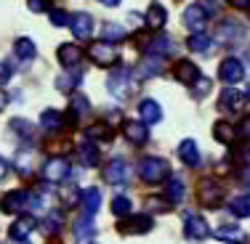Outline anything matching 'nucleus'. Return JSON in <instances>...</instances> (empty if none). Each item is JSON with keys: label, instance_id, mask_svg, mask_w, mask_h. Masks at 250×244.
<instances>
[{"label": "nucleus", "instance_id": "obj_25", "mask_svg": "<svg viewBox=\"0 0 250 244\" xmlns=\"http://www.w3.org/2000/svg\"><path fill=\"white\" fill-rule=\"evenodd\" d=\"M14 51H16V58H21L24 64L35 61V56H38V48H35V43L29 38H19V40H16Z\"/></svg>", "mask_w": 250, "mask_h": 244}, {"label": "nucleus", "instance_id": "obj_52", "mask_svg": "<svg viewBox=\"0 0 250 244\" xmlns=\"http://www.w3.org/2000/svg\"><path fill=\"white\" fill-rule=\"evenodd\" d=\"M11 244H29L27 239H21V242H16V239H11Z\"/></svg>", "mask_w": 250, "mask_h": 244}, {"label": "nucleus", "instance_id": "obj_44", "mask_svg": "<svg viewBox=\"0 0 250 244\" xmlns=\"http://www.w3.org/2000/svg\"><path fill=\"white\" fill-rule=\"evenodd\" d=\"M234 178H237V183H242V186H250V162L240 165V168L234 170Z\"/></svg>", "mask_w": 250, "mask_h": 244}, {"label": "nucleus", "instance_id": "obj_1", "mask_svg": "<svg viewBox=\"0 0 250 244\" xmlns=\"http://www.w3.org/2000/svg\"><path fill=\"white\" fill-rule=\"evenodd\" d=\"M139 175H141V181H144V183L157 186V183L168 181L170 162H168V159H163V157H146V159H141V165H139Z\"/></svg>", "mask_w": 250, "mask_h": 244}, {"label": "nucleus", "instance_id": "obj_11", "mask_svg": "<svg viewBox=\"0 0 250 244\" xmlns=\"http://www.w3.org/2000/svg\"><path fill=\"white\" fill-rule=\"evenodd\" d=\"M123 133H125V138H128L133 146H141V144L149 141V128H146L144 120H128L123 125Z\"/></svg>", "mask_w": 250, "mask_h": 244}, {"label": "nucleus", "instance_id": "obj_13", "mask_svg": "<svg viewBox=\"0 0 250 244\" xmlns=\"http://www.w3.org/2000/svg\"><path fill=\"white\" fill-rule=\"evenodd\" d=\"M130 170H128V162L125 159H112V162H106L104 168V181L112 183V186H120V183L128 181Z\"/></svg>", "mask_w": 250, "mask_h": 244}, {"label": "nucleus", "instance_id": "obj_15", "mask_svg": "<svg viewBox=\"0 0 250 244\" xmlns=\"http://www.w3.org/2000/svg\"><path fill=\"white\" fill-rule=\"evenodd\" d=\"M205 21H208V14H205V8H202V3H194L184 11V24L189 29H194V32H202Z\"/></svg>", "mask_w": 250, "mask_h": 244}, {"label": "nucleus", "instance_id": "obj_46", "mask_svg": "<svg viewBox=\"0 0 250 244\" xmlns=\"http://www.w3.org/2000/svg\"><path fill=\"white\" fill-rule=\"evenodd\" d=\"M27 5L32 14H45L51 8V0H27Z\"/></svg>", "mask_w": 250, "mask_h": 244}, {"label": "nucleus", "instance_id": "obj_28", "mask_svg": "<svg viewBox=\"0 0 250 244\" xmlns=\"http://www.w3.org/2000/svg\"><path fill=\"white\" fill-rule=\"evenodd\" d=\"M59 199H62V205L67 207V210H72V207L80 205L83 191L75 186V183H67V186H62V191H59Z\"/></svg>", "mask_w": 250, "mask_h": 244}, {"label": "nucleus", "instance_id": "obj_41", "mask_svg": "<svg viewBox=\"0 0 250 244\" xmlns=\"http://www.w3.org/2000/svg\"><path fill=\"white\" fill-rule=\"evenodd\" d=\"M146 207H149L152 212H168L170 207H173V202L168 199V196H149V199H146Z\"/></svg>", "mask_w": 250, "mask_h": 244}, {"label": "nucleus", "instance_id": "obj_34", "mask_svg": "<svg viewBox=\"0 0 250 244\" xmlns=\"http://www.w3.org/2000/svg\"><path fill=\"white\" fill-rule=\"evenodd\" d=\"M165 21H168V14H165L163 5H152V8L146 11V27L149 29H163Z\"/></svg>", "mask_w": 250, "mask_h": 244}, {"label": "nucleus", "instance_id": "obj_50", "mask_svg": "<svg viewBox=\"0 0 250 244\" xmlns=\"http://www.w3.org/2000/svg\"><path fill=\"white\" fill-rule=\"evenodd\" d=\"M5 104H8V98H5V93H3V91H0V112H3V109H5Z\"/></svg>", "mask_w": 250, "mask_h": 244}, {"label": "nucleus", "instance_id": "obj_2", "mask_svg": "<svg viewBox=\"0 0 250 244\" xmlns=\"http://www.w3.org/2000/svg\"><path fill=\"white\" fill-rule=\"evenodd\" d=\"M106 88H109V93L115 98H120V101H128V96H133V91H136V77L130 69H115V72L109 75V80H106Z\"/></svg>", "mask_w": 250, "mask_h": 244}, {"label": "nucleus", "instance_id": "obj_36", "mask_svg": "<svg viewBox=\"0 0 250 244\" xmlns=\"http://www.w3.org/2000/svg\"><path fill=\"white\" fill-rule=\"evenodd\" d=\"M189 91H192V96L194 98H205V96H210V91H213V80L210 77H197V80L189 85Z\"/></svg>", "mask_w": 250, "mask_h": 244}, {"label": "nucleus", "instance_id": "obj_39", "mask_svg": "<svg viewBox=\"0 0 250 244\" xmlns=\"http://www.w3.org/2000/svg\"><path fill=\"white\" fill-rule=\"evenodd\" d=\"M165 196H168L173 205H178V202L184 199V181H181V178H173V181L165 186Z\"/></svg>", "mask_w": 250, "mask_h": 244}, {"label": "nucleus", "instance_id": "obj_14", "mask_svg": "<svg viewBox=\"0 0 250 244\" xmlns=\"http://www.w3.org/2000/svg\"><path fill=\"white\" fill-rule=\"evenodd\" d=\"M69 29H72V35L77 40H88L93 35V19H91V14H75V16H69Z\"/></svg>", "mask_w": 250, "mask_h": 244}, {"label": "nucleus", "instance_id": "obj_12", "mask_svg": "<svg viewBox=\"0 0 250 244\" xmlns=\"http://www.w3.org/2000/svg\"><path fill=\"white\" fill-rule=\"evenodd\" d=\"M213 138L218 141V144H237V141L242 138V133H240V128L237 125H231L229 120H218L216 125H213Z\"/></svg>", "mask_w": 250, "mask_h": 244}, {"label": "nucleus", "instance_id": "obj_37", "mask_svg": "<svg viewBox=\"0 0 250 244\" xmlns=\"http://www.w3.org/2000/svg\"><path fill=\"white\" fill-rule=\"evenodd\" d=\"M85 138H91V141H112V128L109 125H104V122H99V125H91V128H85Z\"/></svg>", "mask_w": 250, "mask_h": 244}, {"label": "nucleus", "instance_id": "obj_45", "mask_svg": "<svg viewBox=\"0 0 250 244\" xmlns=\"http://www.w3.org/2000/svg\"><path fill=\"white\" fill-rule=\"evenodd\" d=\"M51 24L53 27H69V16L62 8H56V11H51Z\"/></svg>", "mask_w": 250, "mask_h": 244}, {"label": "nucleus", "instance_id": "obj_20", "mask_svg": "<svg viewBox=\"0 0 250 244\" xmlns=\"http://www.w3.org/2000/svg\"><path fill=\"white\" fill-rule=\"evenodd\" d=\"M178 157H181V162L187 165V168H197L200 165V149L194 144L192 138H187L181 146H178Z\"/></svg>", "mask_w": 250, "mask_h": 244}, {"label": "nucleus", "instance_id": "obj_54", "mask_svg": "<svg viewBox=\"0 0 250 244\" xmlns=\"http://www.w3.org/2000/svg\"><path fill=\"white\" fill-rule=\"evenodd\" d=\"M248 11H250V5H248Z\"/></svg>", "mask_w": 250, "mask_h": 244}, {"label": "nucleus", "instance_id": "obj_27", "mask_svg": "<svg viewBox=\"0 0 250 244\" xmlns=\"http://www.w3.org/2000/svg\"><path fill=\"white\" fill-rule=\"evenodd\" d=\"M88 112H91V104H88V98L85 96H80V93H77V96H72V104H69V120L72 122H80L83 117L88 114Z\"/></svg>", "mask_w": 250, "mask_h": 244}, {"label": "nucleus", "instance_id": "obj_47", "mask_svg": "<svg viewBox=\"0 0 250 244\" xmlns=\"http://www.w3.org/2000/svg\"><path fill=\"white\" fill-rule=\"evenodd\" d=\"M8 80H11V69H8V64H0V85H5Z\"/></svg>", "mask_w": 250, "mask_h": 244}, {"label": "nucleus", "instance_id": "obj_16", "mask_svg": "<svg viewBox=\"0 0 250 244\" xmlns=\"http://www.w3.org/2000/svg\"><path fill=\"white\" fill-rule=\"evenodd\" d=\"M32 228H35V218L32 215H19L14 223H11L8 236H11V239H16V242H21V239H27V236L32 234Z\"/></svg>", "mask_w": 250, "mask_h": 244}, {"label": "nucleus", "instance_id": "obj_21", "mask_svg": "<svg viewBox=\"0 0 250 244\" xmlns=\"http://www.w3.org/2000/svg\"><path fill=\"white\" fill-rule=\"evenodd\" d=\"M216 239L221 242H231V244H245V231L240 228V225H218L216 231Z\"/></svg>", "mask_w": 250, "mask_h": 244}, {"label": "nucleus", "instance_id": "obj_7", "mask_svg": "<svg viewBox=\"0 0 250 244\" xmlns=\"http://www.w3.org/2000/svg\"><path fill=\"white\" fill-rule=\"evenodd\" d=\"M184 234H187V239L205 242L208 236H210V225H208V220L200 218V215H187V220H184Z\"/></svg>", "mask_w": 250, "mask_h": 244}, {"label": "nucleus", "instance_id": "obj_30", "mask_svg": "<svg viewBox=\"0 0 250 244\" xmlns=\"http://www.w3.org/2000/svg\"><path fill=\"white\" fill-rule=\"evenodd\" d=\"M170 48H173V43H170L168 35H160V38H154L146 43V53H149V56H168Z\"/></svg>", "mask_w": 250, "mask_h": 244}, {"label": "nucleus", "instance_id": "obj_43", "mask_svg": "<svg viewBox=\"0 0 250 244\" xmlns=\"http://www.w3.org/2000/svg\"><path fill=\"white\" fill-rule=\"evenodd\" d=\"M112 212H115V215H130V199L128 196H115V199H112Z\"/></svg>", "mask_w": 250, "mask_h": 244}, {"label": "nucleus", "instance_id": "obj_24", "mask_svg": "<svg viewBox=\"0 0 250 244\" xmlns=\"http://www.w3.org/2000/svg\"><path fill=\"white\" fill-rule=\"evenodd\" d=\"M240 106H242V96L234 91V88H226V91H221L218 109H221V112H237Z\"/></svg>", "mask_w": 250, "mask_h": 244}, {"label": "nucleus", "instance_id": "obj_10", "mask_svg": "<svg viewBox=\"0 0 250 244\" xmlns=\"http://www.w3.org/2000/svg\"><path fill=\"white\" fill-rule=\"evenodd\" d=\"M120 231L128 236L146 234V231H152V218L146 215V212H141V215H125V220L120 223Z\"/></svg>", "mask_w": 250, "mask_h": 244}, {"label": "nucleus", "instance_id": "obj_35", "mask_svg": "<svg viewBox=\"0 0 250 244\" xmlns=\"http://www.w3.org/2000/svg\"><path fill=\"white\" fill-rule=\"evenodd\" d=\"M101 38H104V43H120V40L128 38V32H125V27L109 24V21H106V24L101 27Z\"/></svg>", "mask_w": 250, "mask_h": 244}, {"label": "nucleus", "instance_id": "obj_18", "mask_svg": "<svg viewBox=\"0 0 250 244\" xmlns=\"http://www.w3.org/2000/svg\"><path fill=\"white\" fill-rule=\"evenodd\" d=\"M80 58H83V51L77 48L75 43H64L62 48H59V61H62V67L75 69L77 64H80Z\"/></svg>", "mask_w": 250, "mask_h": 244}, {"label": "nucleus", "instance_id": "obj_4", "mask_svg": "<svg viewBox=\"0 0 250 244\" xmlns=\"http://www.w3.org/2000/svg\"><path fill=\"white\" fill-rule=\"evenodd\" d=\"M88 56H91V61L96 64V67H115V64L120 61V53L112 48V43H104V40L91 43Z\"/></svg>", "mask_w": 250, "mask_h": 244}, {"label": "nucleus", "instance_id": "obj_51", "mask_svg": "<svg viewBox=\"0 0 250 244\" xmlns=\"http://www.w3.org/2000/svg\"><path fill=\"white\" fill-rule=\"evenodd\" d=\"M5 178V162H3V157H0V181Z\"/></svg>", "mask_w": 250, "mask_h": 244}, {"label": "nucleus", "instance_id": "obj_40", "mask_svg": "<svg viewBox=\"0 0 250 244\" xmlns=\"http://www.w3.org/2000/svg\"><path fill=\"white\" fill-rule=\"evenodd\" d=\"M80 82V75H59L56 77V88L62 93H72V88Z\"/></svg>", "mask_w": 250, "mask_h": 244}, {"label": "nucleus", "instance_id": "obj_5", "mask_svg": "<svg viewBox=\"0 0 250 244\" xmlns=\"http://www.w3.org/2000/svg\"><path fill=\"white\" fill-rule=\"evenodd\" d=\"M27 202H29V191L14 188V191L3 194V199H0V210H3L5 215H19V212H24Z\"/></svg>", "mask_w": 250, "mask_h": 244}, {"label": "nucleus", "instance_id": "obj_8", "mask_svg": "<svg viewBox=\"0 0 250 244\" xmlns=\"http://www.w3.org/2000/svg\"><path fill=\"white\" fill-rule=\"evenodd\" d=\"M242 35H245V29H242V24L240 21H234V19H224L221 24L216 27V38L221 40V43H226V45H234V43H240L242 40Z\"/></svg>", "mask_w": 250, "mask_h": 244}, {"label": "nucleus", "instance_id": "obj_19", "mask_svg": "<svg viewBox=\"0 0 250 244\" xmlns=\"http://www.w3.org/2000/svg\"><path fill=\"white\" fill-rule=\"evenodd\" d=\"M139 114H141V120H146V125H154V122H160L163 120V109H160V104L154 98H144L139 104Z\"/></svg>", "mask_w": 250, "mask_h": 244}, {"label": "nucleus", "instance_id": "obj_38", "mask_svg": "<svg viewBox=\"0 0 250 244\" xmlns=\"http://www.w3.org/2000/svg\"><path fill=\"white\" fill-rule=\"evenodd\" d=\"M229 210H231V215H237V218H250V196H237V199H231Z\"/></svg>", "mask_w": 250, "mask_h": 244}, {"label": "nucleus", "instance_id": "obj_26", "mask_svg": "<svg viewBox=\"0 0 250 244\" xmlns=\"http://www.w3.org/2000/svg\"><path fill=\"white\" fill-rule=\"evenodd\" d=\"M80 202H83V212L85 215H96L99 207H101V191L99 188H85Z\"/></svg>", "mask_w": 250, "mask_h": 244}, {"label": "nucleus", "instance_id": "obj_17", "mask_svg": "<svg viewBox=\"0 0 250 244\" xmlns=\"http://www.w3.org/2000/svg\"><path fill=\"white\" fill-rule=\"evenodd\" d=\"M173 77L181 80V82H187V85H192V82L200 77V69L194 67L189 58H181V61H176V67H173Z\"/></svg>", "mask_w": 250, "mask_h": 244}, {"label": "nucleus", "instance_id": "obj_31", "mask_svg": "<svg viewBox=\"0 0 250 244\" xmlns=\"http://www.w3.org/2000/svg\"><path fill=\"white\" fill-rule=\"evenodd\" d=\"M187 45H189V51H194V53H208L213 48V38H210V35H205V32L189 35Z\"/></svg>", "mask_w": 250, "mask_h": 244}, {"label": "nucleus", "instance_id": "obj_22", "mask_svg": "<svg viewBox=\"0 0 250 244\" xmlns=\"http://www.w3.org/2000/svg\"><path fill=\"white\" fill-rule=\"evenodd\" d=\"M40 128L48 130V133H56V130L64 128V114L56 109H45L43 114H40Z\"/></svg>", "mask_w": 250, "mask_h": 244}, {"label": "nucleus", "instance_id": "obj_42", "mask_svg": "<svg viewBox=\"0 0 250 244\" xmlns=\"http://www.w3.org/2000/svg\"><path fill=\"white\" fill-rule=\"evenodd\" d=\"M11 130H16V133H21L24 135V141L29 144L32 141V135H35V128L29 122H24V120H11Z\"/></svg>", "mask_w": 250, "mask_h": 244}, {"label": "nucleus", "instance_id": "obj_33", "mask_svg": "<svg viewBox=\"0 0 250 244\" xmlns=\"http://www.w3.org/2000/svg\"><path fill=\"white\" fill-rule=\"evenodd\" d=\"M163 67H165L163 56H146L144 61H141V67H139V75H144V77H157L160 72H163Z\"/></svg>", "mask_w": 250, "mask_h": 244}, {"label": "nucleus", "instance_id": "obj_29", "mask_svg": "<svg viewBox=\"0 0 250 244\" xmlns=\"http://www.w3.org/2000/svg\"><path fill=\"white\" fill-rule=\"evenodd\" d=\"M80 162L85 165V168H96L99 165V146L93 144L91 138L83 141V146H80Z\"/></svg>", "mask_w": 250, "mask_h": 244}, {"label": "nucleus", "instance_id": "obj_9", "mask_svg": "<svg viewBox=\"0 0 250 244\" xmlns=\"http://www.w3.org/2000/svg\"><path fill=\"white\" fill-rule=\"evenodd\" d=\"M218 77L226 82V85H237V82L245 77V69H242V61H237V58H224L221 67H218Z\"/></svg>", "mask_w": 250, "mask_h": 244}, {"label": "nucleus", "instance_id": "obj_3", "mask_svg": "<svg viewBox=\"0 0 250 244\" xmlns=\"http://www.w3.org/2000/svg\"><path fill=\"white\" fill-rule=\"evenodd\" d=\"M224 196H226L224 183L213 181V178H202V181L197 183V202L202 207H208V210H216V207L224 202Z\"/></svg>", "mask_w": 250, "mask_h": 244}, {"label": "nucleus", "instance_id": "obj_48", "mask_svg": "<svg viewBox=\"0 0 250 244\" xmlns=\"http://www.w3.org/2000/svg\"><path fill=\"white\" fill-rule=\"evenodd\" d=\"M229 5H231L234 11H248L250 0H229Z\"/></svg>", "mask_w": 250, "mask_h": 244}, {"label": "nucleus", "instance_id": "obj_23", "mask_svg": "<svg viewBox=\"0 0 250 244\" xmlns=\"http://www.w3.org/2000/svg\"><path fill=\"white\" fill-rule=\"evenodd\" d=\"M93 234H96V225H93V215H85V212H83V215L77 218V223H75V239H77V242H83V239H91Z\"/></svg>", "mask_w": 250, "mask_h": 244}, {"label": "nucleus", "instance_id": "obj_49", "mask_svg": "<svg viewBox=\"0 0 250 244\" xmlns=\"http://www.w3.org/2000/svg\"><path fill=\"white\" fill-rule=\"evenodd\" d=\"M99 3H104V5H109V8H115V5H120V0H99Z\"/></svg>", "mask_w": 250, "mask_h": 244}, {"label": "nucleus", "instance_id": "obj_32", "mask_svg": "<svg viewBox=\"0 0 250 244\" xmlns=\"http://www.w3.org/2000/svg\"><path fill=\"white\" fill-rule=\"evenodd\" d=\"M43 234L45 236H56V234H62V228H64V218H62V212H48V215L43 218Z\"/></svg>", "mask_w": 250, "mask_h": 244}, {"label": "nucleus", "instance_id": "obj_6", "mask_svg": "<svg viewBox=\"0 0 250 244\" xmlns=\"http://www.w3.org/2000/svg\"><path fill=\"white\" fill-rule=\"evenodd\" d=\"M40 175H43L48 183H62L64 178L69 175V162H67V159H62V157H53V159H48V162L43 165Z\"/></svg>", "mask_w": 250, "mask_h": 244}, {"label": "nucleus", "instance_id": "obj_53", "mask_svg": "<svg viewBox=\"0 0 250 244\" xmlns=\"http://www.w3.org/2000/svg\"><path fill=\"white\" fill-rule=\"evenodd\" d=\"M248 93H250V85H248Z\"/></svg>", "mask_w": 250, "mask_h": 244}]
</instances>
